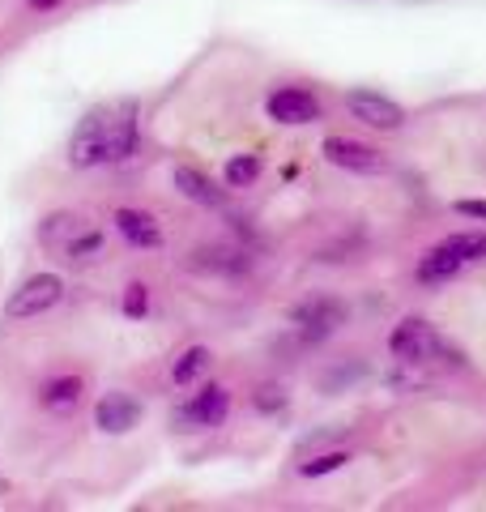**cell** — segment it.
Here are the masks:
<instances>
[{"label":"cell","mask_w":486,"mask_h":512,"mask_svg":"<svg viewBox=\"0 0 486 512\" xmlns=\"http://www.w3.org/2000/svg\"><path fill=\"white\" fill-rule=\"evenodd\" d=\"M226 410H231V393H226L222 384H205V389L175 414V423L180 427H218L226 419Z\"/></svg>","instance_id":"cell-7"},{"label":"cell","mask_w":486,"mask_h":512,"mask_svg":"<svg viewBox=\"0 0 486 512\" xmlns=\"http://www.w3.org/2000/svg\"><path fill=\"white\" fill-rule=\"evenodd\" d=\"M26 5H30V9H56L60 0H26Z\"/></svg>","instance_id":"cell-24"},{"label":"cell","mask_w":486,"mask_h":512,"mask_svg":"<svg viewBox=\"0 0 486 512\" xmlns=\"http://www.w3.org/2000/svg\"><path fill=\"white\" fill-rule=\"evenodd\" d=\"M39 402H43V410H52V414L77 410V402H81V376H56V380H47L43 389H39Z\"/></svg>","instance_id":"cell-12"},{"label":"cell","mask_w":486,"mask_h":512,"mask_svg":"<svg viewBox=\"0 0 486 512\" xmlns=\"http://www.w3.org/2000/svg\"><path fill=\"white\" fill-rule=\"evenodd\" d=\"M324 158L342 171H354V175H384L388 171V158L380 150L363 146V141H350V137H329L324 141Z\"/></svg>","instance_id":"cell-6"},{"label":"cell","mask_w":486,"mask_h":512,"mask_svg":"<svg viewBox=\"0 0 486 512\" xmlns=\"http://www.w3.org/2000/svg\"><path fill=\"white\" fill-rule=\"evenodd\" d=\"M461 265H465L461 256L452 252L448 244H440V248H431V252L423 256V265H418V278H423V282L431 286V282H444V278H452Z\"/></svg>","instance_id":"cell-14"},{"label":"cell","mask_w":486,"mask_h":512,"mask_svg":"<svg viewBox=\"0 0 486 512\" xmlns=\"http://www.w3.org/2000/svg\"><path fill=\"white\" fill-rule=\"evenodd\" d=\"M116 231H120L133 248H158V244H162L158 222L145 214V210H116Z\"/></svg>","instance_id":"cell-11"},{"label":"cell","mask_w":486,"mask_h":512,"mask_svg":"<svg viewBox=\"0 0 486 512\" xmlns=\"http://www.w3.org/2000/svg\"><path fill=\"white\" fill-rule=\"evenodd\" d=\"M90 231V222L81 218V214H69V210H60V214H52V218H43V227H39V244L43 248H69L77 235H86Z\"/></svg>","instance_id":"cell-10"},{"label":"cell","mask_w":486,"mask_h":512,"mask_svg":"<svg viewBox=\"0 0 486 512\" xmlns=\"http://www.w3.org/2000/svg\"><path fill=\"white\" fill-rule=\"evenodd\" d=\"M99 248H103V235H99V231H86V235H77V239H73V244L64 248V252H69L73 261H90V256L99 252Z\"/></svg>","instance_id":"cell-21"},{"label":"cell","mask_w":486,"mask_h":512,"mask_svg":"<svg viewBox=\"0 0 486 512\" xmlns=\"http://www.w3.org/2000/svg\"><path fill=\"white\" fill-rule=\"evenodd\" d=\"M209 372V350L205 346H188L180 359H175V367H171V380L175 384H192V380H201Z\"/></svg>","instance_id":"cell-15"},{"label":"cell","mask_w":486,"mask_h":512,"mask_svg":"<svg viewBox=\"0 0 486 512\" xmlns=\"http://www.w3.org/2000/svg\"><path fill=\"white\" fill-rule=\"evenodd\" d=\"M346 453H320V457H312V461H303L299 466V474L303 478H320V474H333V470H342L346 466Z\"/></svg>","instance_id":"cell-19"},{"label":"cell","mask_w":486,"mask_h":512,"mask_svg":"<svg viewBox=\"0 0 486 512\" xmlns=\"http://www.w3.org/2000/svg\"><path fill=\"white\" fill-rule=\"evenodd\" d=\"M346 111L354 120H363L367 128H380V133H393V128L405 124V111L393 99L376 94V90H350L346 94Z\"/></svg>","instance_id":"cell-5"},{"label":"cell","mask_w":486,"mask_h":512,"mask_svg":"<svg viewBox=\"0 0 486 512\" xmlns=\"http://www.w3.org/2000/svg\"><path fill=\"white\" fill-rule=\"evenodd\" d=\"M60 299H64V282L56 274H35V278H26L18 291H13V299L5 303V316L9 320L43 316V312H52Z\"/></svg>","instance_id":"cell-3"},{"label":"cell","mask_w":486,"mask_h":512,"mask_svg":"<svg viewBox=\"0 0 486 512\" xmlns=\"http://www.w3.org/2000/svg\"><path fill=\"white\" fill-rule=\"evenodd\" d=\"M94 423L107 436H124V431H133L141 423V402L128 393H103L99 406H94Z\"/></svg>","instance_id":"cell-8"},{"label":"cell","mask_w":486,"mask_h":512,"mask_svg":"<svg viewBox=\"0 0 486 512\" xmlns=\"http://www.w3.org/2000/svg\"><path fill=\"white\" fill-rule=\"evenodd\" d=\"M256 175H261V158H256V154H235L231 163H226V184H231V188L252 184Z\"/></svg>","instance_id":"cell-17"},{"label":"cell","mask_w":486,"mask_h":512,"mask_svg":"<svg viewBox=\"0 0 486 512\" xmlns=\"http://www.w3.org/2000/svg\"><path fill=\"white\" fill-rule=\"evenodd\" d=\"M252 402H256V410H261V414H278V410L286 406V393L278 389V384H261Z\"/></svg>","instance_id":"cell-20"},{"label":"cell","mask_w":486,"mask_h":512,"mask_svg":"<svg viewBox=\"0 0 486 512\" xmlns=\"http://www.w3.org/2000/svg\"><path fill=\"white\" fill-rule=\"evenodd\" d=\"M145 308H150V291H145V282H133L124 295V312L128 316H145Z\"/></svg>","instance_id":"cell-22"},{"label":"cell","mask_w":486,"mask_h":512,"mask_svg":"<svg viewBox=\"0 0 486 512\" xmlns=\"http://www.w3.org/2000/svg\"><path fill=\"white\" fill-rule=\"evenodd\" d=\"M137 150V103H107L94 107L86 120L77 124L69 158L73 167H99V163H120Z\"/></svg>","instance_id":"cell-1"},{"label":"cell","mask_w":486,"mask_h":512,"mask_svg":"<svg viewBox=\"0 0 486 512\" xmlns=\"http://www.w3.org/2000/svg\"><path fill=\"white\" fill-rule=\"evenodd\" d=\"M388 350H393L397 359H405V363H440V359H457V355L448 350V342H444L431 325H423V320H401V325L393 329V338H388Z\"/></svg>","instance_id":"cell-2"},{"label":"cell","mask_w":486,"mask_h":512,"mask_svg":"<svg viewBox=\"0 0 486 512\" xmlns=\"http://www.w3.org/2000/svg\"><path fill=\"white\" fill-rule=\"evenodd\" d=\"M269 116L278 124H312L320 120V103H316V94H307L299 86H282L269 94Z\"/></svg>","instance_id":"cell-9"},{"label":"cell","mask_w":486,"mask_h":512,"mask_svg":"<svg viewBox=\"0 0 486 512\" xmlns=\"http://www.w3.org/2000/svg\"><path fill=\"white\" fill-rule=\"evenodd\" d=\"M457 214H465V218H486V201H457Z\"/></svg>","instance_id":"cell-23"},{"label":"cell","mask_w":486,"mask_h":512,"mask_svg":"<svg viewBox=\"0 0 486 512\" xmlns=\"http://www.w3.org/2000/svg\"><path fill=\"white\" fill-rule=\"evenodd\" d=\"M290 320H295V329L303 333L307 342H320V338H329V333L346 320V308H342L337 299L316 295V299H303L299 308L290 312Z\"/></svg>","instance_id":"cell-4"},{"label":"cell","mask_w":486,"mask_h":512,"mask_svg":"<svg viewBox=\"0 0 486 512\" xmlns=\"http://www.w3.org/2000/svg\"><path fill=\"white\" fill-rule=\"evenodd\" d=\"M175 188H180L188 201H197V205H222V201H226V197H222V188H214L201 171H192V167H180V171H175Z\"/></svg>","instance_id":"cell-13"},{"label":"cell","mask_w":486,"mask_h":512,"mask_svg":"<svg viewBox=\"0 0 486 512\" xmlns=\"http://www.w3.org/2000/svg\"><path fill=\"white\" fill-rule=\"evenodd\" d=\"M192 265H201V269H222V274H239V269L248 265V261H243V252H235V248H201Z\"/></svg>","instance_id":"cell-16"},{"label":"cell","mask_w":486,"mask_h":512,"mask_svg":"<svg viewBox=\"0 0 486 512\" xmlns=\"http://www.w3.org/2000/svg\"><path fill=\"white\" fill-rule=\"evenodd\" d=\"M444 244L461 256V261H482L486 256V235L482 231H465V235H448Z\"/></svg>","instance_id":"cell-18"}]
</instances>
